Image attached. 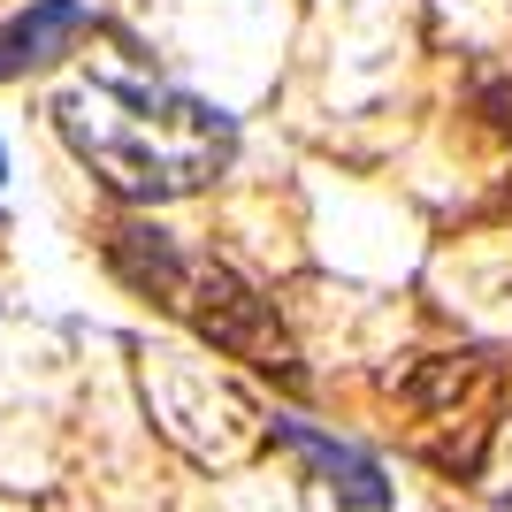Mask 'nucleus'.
I'll list each match as a JSON object with an SVG mask.
<instances>
[{
    "label": "nucleus",
    "instance_id": "obj_1",
    "mask_svg": "<svg viewBox=\"0 0 512 512\" xmlns=\"http://www.w3.org/2000/svg\"><path fill=\"white\" fill-rule=\"evenodd\" d=\"M85 31H92V0H31V8H16L0 23V85L31 77V69H54Z\"/></svg>",
    "mask_w": 512,
    "mask_h": 512
},
{
    "label": "nucleus",
    "instance_id": "obj_2",
    "mask_svg": "<svg viewBox=\"0 0 512 512\" xmlns=\"http://www.w3.org/2000/svg\"><path fill=\"white\" fill-rule=\"evenodd\" d=\"M276 436L291 451H306V459H314L321 467V482H329V490H337V505H352V512H390V474L375 467V459H367L360 444H344V436H321L314 421H299V413H276Z\"/></svg>",
    "mask_w": 512,
    "mask_h": 512
},
{
    "label": "nucleus",
    "instance_id": "obj_3",
    "mask_svg": "<svg viewBox=\"0 0 512 512\" xmlns=\"http://www.w3.org/2000/svg\"><path fill=\"white\" fill-rule=\"evenodd\" d=\"M115 268H123L146 299H176L184 291V260H176V245H169V230H115Z\"/></svg>",
    "mask_w": 512,
    "mask_h": 512
},
{
    "label": "nucleus",
    "instance_id": "obj_4",
    "mask_svg": "<svg viewBox=\"0 0 512 512\" xmlns=\"http://www.w3.org/2000/svg\"><path fill=\"white\" fill-rule=\"evenodd\" d=\"M0 184H8V146H0Z\"/></svg>",
    "mask_w": 512,
    "mask_h": 512
}]
</instances>
